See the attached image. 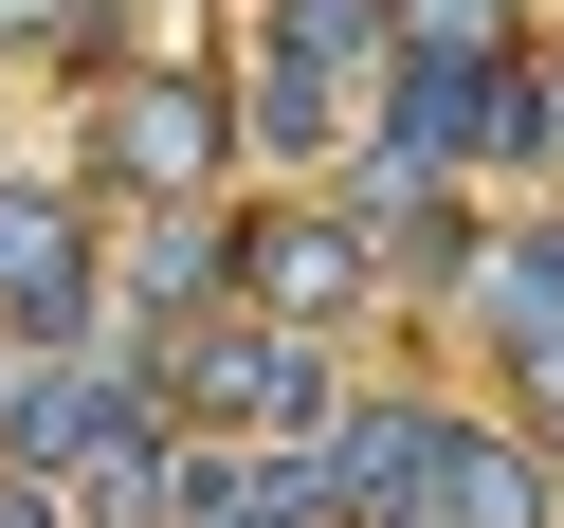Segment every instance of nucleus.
<instances>
[{
    "label": "nucleus",
    "instance_id": "423d86ee",
    "mask_svg": "<svg viewBox=\"0 0 564 528\" xmlns=\"http://www.w3.org/2000/svg\"><path fill=\"white\" fill-rule=\"evenodd\" d=\"M110 164H128V183H200V164H219V110H200V91H128Z\"/></svg>",
    "mask_w": 564,
    "mask_h": 528
},
{
    "label": "nucleus",
    "instance_id": "f03ea898",
    "mask_svg": "<svg viewBox=\"0 0 564 528\" xmlns=\"http://www.w3.org/2000/svg\"><path fill=\"white\" fill-rule=\"evenodd\" d=\"M474 310H491V346H510L528 401H564V219L510 237V256H474Z\"/></svg>",
    "mask_w": 564,
    "mask_h": 528
},
{
    "label": "nucleus",
    "instance_id": "0eeeda50",
    "mask_svg": "<svg viewBox=\"0 0 564 528\" xmlns=\"http://www.w3.org/2000/svg\"><path fill=\"white\" fill-rule=\"evenodd\" d=\"M0 528H55V474H19V455H0Z\"/></svg>",
    "mask_w": 564,
    "mask_h": 528
},
{
    "label": "nucleus",
    "instance_id": "f257e3e1",
    "mask_svg": "<svg viewBox=\"0 0 564 528\" xmlns=\"http://www.w3.org/2000/svg\"><path fill=\"white\" fill-rule=\"evenodd\" d=\"M0 328H37V346L91 328V237H74V201H37V183H0Z\"/></svg>",
    "mask_w": 564,
    "mask_h": 528
},
{
    "label": "nucleus",
    "instance_id": "7ed1b4c3",
    "mask_svg": "<svg viewBox=\"0 0 564 528\" xmlns=\"http://www.w3.org/2000/svg\"><path fill=\"white\" fill-rule=\"evenodd\" d=\"M401 528H546V474H528L510 438H474V419H437V474H419Z\"/></svg>",
    "mask_w": 564,
    "mask_h": 528
},
{
    "label": "nucleus",
    "instance_id": "20e7f679",
    "mask_svg": "<svg viewBox=\"0 0 564 528\" xmlns=\"http://www.w3.org/2000/svg\"><path fill=\"white\" fill-rule=\"evenodd\" d=\"M183 401H200V419H310L328 365H310V328H219V346L183 365Z\"/></svg>",
    "mask_w": 564,
    "mask_h": 528
},
{
    "label": "nucleus",
    "instance_id": "39448f33",
    "mask_svg": "<svg viewBox=\"0 0 564 528\" xmlns=\"http://www.w3.org/2000/svg\"><path fill=\"white\" fill-rule=\"evenodd\" d=\"M237 273H256V310H273V328H328V310L365 292V256H346L328 219H273V237H256V256H237Z\"/></svg>",
    "mask_w": 564,
    "mask_h": 528
},
{
    "label": "nucleus",
    "instance_id": "6e6552de",
    "mask_svg": "<svg viewBox=\"0 0 564 528\" xmlns=\"http://www.w3.org/2000/svg\"><path fill=\"white\" fill-rule=\"evenodd\" d=\"M37 19H55V0H0V55H19V37H37Z\"/></svg>",
    "mask_w": 564,
    "mask_h": 528
}]
</instances>
